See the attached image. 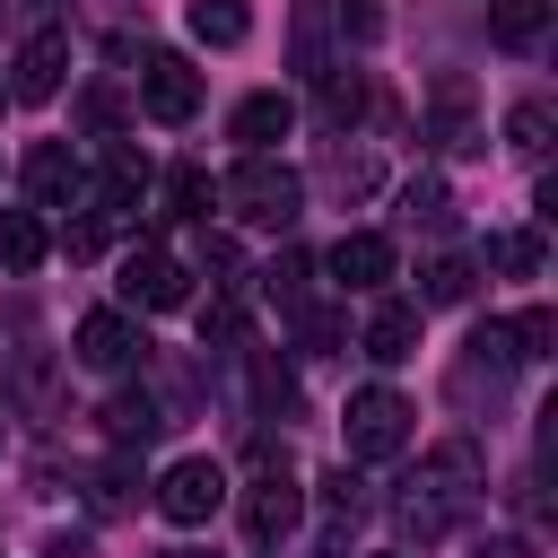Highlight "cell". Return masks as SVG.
Listing matches in <instances>:
<instances>
[{"instance_id":"obj_1","label":"cell","mask_w":558,"mask_h":558,"mask_svg":"<svg viewBox=\"0 0 558 558\" xmlns=\"http://www.w3.org/2000/svg\"><path fill=\"white\" fill-rule=\"evenodd\" d=\"M471 506H480V453H471V445H445V453L401 488V532H410V541H445Z\"/></svg>"},{"instance_id":"obj_2","label":"cell","mask_w":558,"mask_h":558,"mask_svg":"<svg viewBox=\"0 0 558 558\" xmlns=\"http://www.w3.org/2000/svg\"><path fill=\"white\" fill-rule=\"evenodd\" d=\"M218 201H227L244 227H296L305 183H296V166H279V157H244V166L218 183Z\"/></svg>"},{"instance_id":"obj_3","label":"cell","mask_w":558,"mask_h":558,"mask_svg":"<svg viewBox=\"0 0 558 558\" xmlns=\"http://www.w3.org/2000/svg\"><path fill=\"white\" fill-rule=\"evenodd\" d=\"M410 401L392 392V384H366V392H349V410H340V436H349V462H384V453H401L410 445Z\"/></svg>"},{"instance_id":"obj_4","label":"cell","mask_w":558,"mask_h":558,"mask_svg":"<svg viewBox=\"0 0 558 558\" xmlns=\"http://www.w3.org/2000/svg\"><path fill=\"white\" fill-rule=\"evenodd\" d=\"M296 514H305V488H296V471L279 462V453H253V488H244V532L270 549L279 532H296Z\"/></svg>"},{"instance_id":"obj_5","label":"cell","mask_w":558,"mask_h":558,"mask_svg":"<svg viewBox=\"0 0 558 558\" xmlns=\"http://www.w3.org/2000/svg\"><path fill=\"white\" fill-rule=\"evenodd\" d=\"M218 506H227V471H218L209 453H183V462L157 480V514H166V523H183V532H192V523H209Z\"/></svg>"},{"instance_id":"obj_6","label":"cell","mask_w":558,"mask_h":558,"mask_svg":"<svg viewBox=\"0 0 558 558\" xmlns=\"http://www.w3.org/2000/svg\"><path fill=\"white\" fill-rule=\"evenodd\" d=\"M148 357V331L122 314V305H96V314H78V366H96V375H122V366H140Z\"/></svg>"},{"instance_id":"obj_7","label":"cell","mask_w":558,"mask_h":558,"mask_svg":"<svg viewBox=\"0 0 558 558\" xmlns=\"http://www.w3.org/2000/svg\"><path fill=\"white\" fill-rule=\"evenodd\" d=\"M61 78H70V26H35V35L17 44V78H9V96H17V105H52Z\"/></svg>"},{"instance_id":"obj_8","label":"cell","mask_w":558,"mask_h":558,"mask_svg":"<svg viewBox=\"0 0 558 558\" xmlns=\"http://www.w3.org/2000/svg\"><path fill=\"white\" fill-rule=\"evenodd\" d=\"M140 113L192 122V113H201V70H192L183 52H148V61H140Z\"/></svg>"},{"instance_id":"obj_9","label":"cell","mask_w":558,"mask_h":558,"mask_svg":"<svg viewBox=\"0 0 558 558\" xmlns=\"http://www.w3.org/2000/svg\"><path fill=\"white\" fill-rule=\"evenodd\" d=\"M122 296H131L140 314H166V305H183V296H192V270H183L166 244H140V253L122 262Z\"/></svg>"},{"instance_id":"obj_10","label":"cell","mask_w":558,"mask_h":558,"mask_svg":"<svg viewBox=\"0 0 558 558\" xmlns=\"http://www.w3.org/2000/svg\"><path fill=\"white\" fill-rule=\"evenodd\" d=\"M340 288H384L392 279V235H375V227H349L340 244H331V262H323Z\"/></svg>"},{"instance_id":"obj_11","label":"cell","mask_w":558,"mask_h":558,"mask_svg":"<svg viewBox=\"0 0 558 558\" xmlns=\"http://www.w3.org/2000/svg\"><path fill=\"white\" fill-rule=\"evenodd\" d=\"M288 122H296V105H288L279 87H262V96H244V105H235V122H227V131L244 140V157H270V148L288 140Z\"/></svg>"},{"instance_id":"obj_12","label":"cell","mask_w":558,"mask_h":558,"mask_svg":"<svg viewBox=\"0 0 558 558\" xmlns=\"http://www.w3.org/2000/svg\"><path fill=\"white\" fill-rule=\"evenodd\" d=\"M418 314H427V305H401V296H392V305H375L357 349H366L375 366H401V357H418Z\"/></svg>"},{"instance_id":"obj_13","label":"cell","mask_w":558,"mask_h":558,"mask_svg":"<svg viewBox=\"0 0 558 558\" xmlns=\"http://www.w3.org/2000/svg\"><path fill=\"white\" fill-rule=\"evenodd\" d=\"M26 192H35V209H61V201L78 192V157H70L61 140H35V148H26Z\"/></svg>"},{"instance_id":"obj_14","label":"cell","mask_w":558,"mask_h":558,"mask_svg":"<svg viewBox=\"0 0 558 558\" xmlns=\"http://www.w3.org/2000/svg\"><path fill=\"white\" fill-rule=\"evenodd\" d=\"M183 26L209 44V52H235L253 35V0H183Z\"/></svg>"},{"instance_id":"obj_15","label":"cell","mask_w":558,"mask_h":558,"mask_svg":"<svg viewBox=\"0 0 558 558\" xmlns=\"http://www.w3.org/2000/svg\"><path fill=\"white\" fill-rule=\"evenodd\" d=\"M105 436L113 445H157L166 436V401L157 392H113L105 401Z\"/></svg>"},{"instance_id":"obj_16","label":"cell","mask_w":558,"mask_h":558,"mask_svg":"<svg viewBox=\"0 0 558 558\" xmlns=\"http://www.w3.org/2000/svg\"><path fill=\"white\" fill-rule=\"evenodd\" d=\"M427 140H436V148H480V140H471V78H436Z\"/></svg>"},{"instance_id":"obj_17","label":"cell","mask_w":558,"mask_h":558,"mask_svg":"<svg viewBox=\"0 0 558 558\" xmlns=\"http://www.w3.org/2000/svg\"><path fill=\"white\" fill-rule=\"evenodd\" d=\"M541 26H549V0H488V35H497L506 52H532Z\"/></svg>"},{"instance_id":"obj_18","label":"cell","mask_w":558,"mask_h":558,"mask_svg":"<svg viewBox=\"0 0 558 558\" xmlns=\"http://www.w3.org/2000/svg\"><path fill=\"white\" fill-rule=\"evenodd\" d=\"M44 253H52L44 218H35V209H0V262H9V270H35Z\"/></svg>"},{"instance_id":"obj_19","label":"cell","mask_w":558,"mask_h":558,"mask_svg":"<svg viewBox=\"0 0 558 558\" xmlns=\"http://www.w3.org/2000/svg\"><path fill=\"white\" fill-rule=\"evenodd\" d=\"M541 262H549V244H541L532 227H506V235H488V270H506V279H541Z\"/></svg>"},{"instance_id":"obj_20","label":"cell","mask_w":558,"mask_h":558,"mask_svg":"<svg viewBox=\"0 0 558 558\" xmlns=\"http://www.w3.org/2000/svg\"><path fill=\"white\" fill-rule=\"evenodd\" d=\"M462 296H471V262L462 253H436L418 270V305H462Z\"/></svg>"},{"instance_id":"obj_21","label":"cell","mask_w":558,"mask_h":558,"mask_svg":"<svg viewBox=\"0 0 558 558\" xmlns=\"http://www.w3.org/2000/svg\"><path fill=\"white\" fill-rule=\"evenodd\" d=\"M209 201H218V183H209L201 166H174V174H166V209H174V218H209Z\"/></svg>"},{"instance_id":"obj_22","label":"cell","mask_w":558,"mask_h":558,"mask_svg":"<svg viewBox=\"0 0 558 558\" xmlns=\"http://www.w3.org/2000/svg\"><path fill=\"white\" fill-rule=\"evenodd\" d=\"M357 113H366V78H357V70H331V78H323V122L349 131Z\"/></svg>"},{"instance_id":"obj_23","label":"cell","mask_w":558,"mask_h":558,"mask_svg":"<svg viewBox=\"0 0 558 558\" xmlns=\"http://www.w3.org/2000/svg\"><path fill=\"white\" fill-rule=\"evenodd\" d=\"M506 140H514L523 157H541V148H549V105H541V96H523V105L506 113Z\"/></svg>"},{"instance_id":"obj_24","label":"cell","mask_w":558,"mask_h":558,"mask_svg":"<svg viewBox=\"0 0 558 558\" xmlns=\"http://www.w3.org/2000/svg\"><path fill=\"white\" fill-rule=\"evenodd\" d=\"M401 218H410V227H445V183H436V174H418V183L401 192Z\"/></svg>"},{"instance_id":"obj_25","label":"cell","mask_w":558,"mask_h":558,"mask_svg":"<svg viewBox=\"0 0 558 558\" xmlns=\"http://www.w3.org/2000/svg\"><path fill=\"white\" fill-rule=\"evenodd\" d=\"M506 340H514V357H549V340H558V323H549V314L532 305L523 323H506Z\"/></svg>"},{"instance_id":"obj_26","label":"cell","mask_w":558,"mask_h":558,"mask_svg":"<svg viewBox=\"0 0 558 558\" xmlns=\"http://www.w3.org/2000/svg\"><path fill=\"white\" fill-rule=\"evenodd\" d=\"M253 392H262L270 410H288V401H296V384H288V366H279V357H253Z\"/></svg>"},{"instance_id":"obj_27","label":"cell","mask_w":558,"mask_h":558,"mask_svg":"<svg viewBox=\"0 0 558 558\" xmlns=\"http://www.w3.org/2000/svg\"><path fill=\"white\" fill-rule=\"evenodd\" d=\"M314 488H323V506H331V514H357V471H349V462H340V471H323Z\"/></svg>"},{"instance_id":"obj_28","label":"cell","mask_w":558,"mask_h":558,"mask_svg":"<svg viewBox=\"0 0 558 558\" xmlns=\"http://www.w3.org/2000/svg\"><path fill=\"white\" fill-rule=\"evenodd\" d=\"M340 35L375 44V35H384V9H375V0H340Z\"/></svg>"},{"instance_id":"obj_29","label":"cell","mask_w":558,"mask_h":558,"mask_svg":"<svg viewBox=\"0 0 558 558\" xmlns=\"http://www.w3.org/2000/svg\"><path fill=\"white\" fill-rule=\"evenodd\" d=\"M270 296H279V305H288V314H296V305H305V262H296V253H288V262H279V270H270Z\"/></svg>"},{"instance_id":"obj_30","label":"cell","mask_w":558,"mask_h":558,"mask_svg":"<svg viewBox=\"0 0 558 558\" xmlns=\"http://www.w3.org/2000/svg\"><path fill=\"white\" fill-rule=\"evenodd\" d=\"M201 340H244V305H227V296H218V305L201 314Z\"/></svg>"},{"instance_id":"obj_31","label":"cell","mask_w":558,"mask_h":558,"mask_svg":"<svg viewBox=\"0 0 558 558\" xmlns=\"http://www.w3.org/2000/svg\"><path fill=\"white\" fill-rule=\"evenodd\" d=\"M480 558H532V541H523V532H506V541H488Z\"/></svg>"},{"instance_id":"obj_32","label":"cell","mask_w":558,"mask_h":558,"mask_svg":"<svg viewBox=\"0 0 558 558\" xmlns=\"http://www.w3.org/2000/svg\"><path fill=\"white\" fill-rule=\"evenodd\" d=\"M166 558H192V549H166Z\"/></svg>"},{"instance_id":"obj_33","label":"cell","mask_w":558,"mask_h":558,"mask_svg":"<svg viewBox=\"0 0 558 558\" xmlns=\"http://www.w3.org/2000/svg\"><path fill=\"white\" fill-rule=\"evenodd\" d=\"M0 105H9V87H0Z\"/></svg>"}]
</instances>
